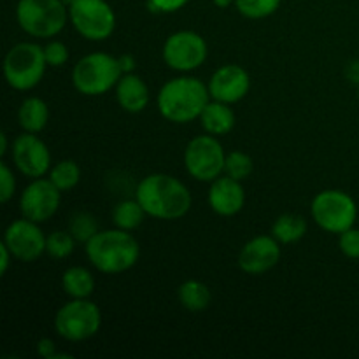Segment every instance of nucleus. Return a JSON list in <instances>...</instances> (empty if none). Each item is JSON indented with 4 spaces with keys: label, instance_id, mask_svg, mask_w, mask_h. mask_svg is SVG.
<instances>
[{
    "label": "nucleus",
    "instance_id": "16",
    "mask_svg": "<svg viewBox=\"0 0 359 359\" xmlns=\"http://www.w3.org/2000/svg\"><path fill=\"white\" fill-rule=\"evenodd\" d=\"M251 77L242 67L224 65L214 72L210 77L209 91L210 97L224 104H235L249 93Z\"/></svg>",
    "mask_w": 359,
    "mask_h": 359
},
{
    "label": "nucleus",
    "instance_id": "5",
    "mask_svg": "<svg viewBox=\"0 0 359 359\" xmlns=\"http://www.w3.org/2000/svg\"><path fill=\"white\" fill-rule=\"evenodd\" d=\"M16 18L28 35L49 39L63 30L69 18V7L62 0H20Z\"/></svg>",
    "mask_w": 359,
    "mask_h": 359
},
{
    "label": "nucleus",
    "instance_id": "40",
    "mask_svg": "<svg viewBox=\"0 0 359 359\" xmlns=\"http://www.w3.org/2000/svg\"><path fill=\"white\" fill-rule=\"evenodd\" d=\"M62 2H63V4H65V6H67V7H70V6H72V2H74V0H62Z\"/></svg>",
    "mask_w": 359,
    "mask_h": 359
},
{
    "label": "nucleus",
    "instance_id": "39",
    "mask_svg": "<svg viewBox=\"0 0 359 359\" xmlns=\"http://www.w3.org/2000/svg\"><path fill=\"white\" fill-rule=\"evenodd\" d=\"M231 2H233V0H214V4H216L217 7H221V9H224V7H228Z\"/></svg>",
    "mask_w": 359,
    "mask_h": 359
},
{
    "label": "nucleus",
    "instance_id": "34",
    "mask_svg": "<svg viewBox=\"0 0 359 359\" xmlns=\"http://www.w3.org/2000/svg\"><path fill=\"white\" fill-rule=\"evenodd\" d=\"M37 354L41 358H46V359H55V356L58 353H56V346L55 342H53L51 339H42L39 340L37 344Z\"/></svg>",
    "mask_w": 359,
    "mask_h": 359
},
{
    "label": "nucleus",
    "instance_id": "38",
    "mask_svg": "<svg viewBox=\"0 0 359 359\" xmlns=\"http://www.w3.org/2000/svg\"><path fill=\"white\" fill-rule=\"evenodd\" d=\"M7 151V135L6 133H0V154H6Z\"/></svg>",
    "mask_w": 359,
    "mask_h": 359
},
{
    "label": "nucleus",
    "instance_id": "4",
    "mask_svg": "<svg viewBox=\"0 0 359 359\" xmlns=\"http://www.w3.org/2000/svg\"><path fill=\"white\" fill-rule=\"evenodd\" d=\"M123 76L119 60L107 53H91L81 58L72 70V83L79 93L98 97L107 93Z\"/></svg>",
    "mask_w": 359,
    "mask_h": 359
},
{
    "label": "nucleus",
    "instance_id": "27",
    "mask_svg": "<svg viewBox=\"0 0 359 359\" xmlns=\"http://www.w3.org/2000/svg\"><path fill=\"white\" fill-rule=\"evenodd\" d=\"M238 13L249 20H262L276 13L280 0H235Z\"/></svg>",
    "mask_w": 359,
    "mask_h": 359
},
{
    "label": "nucleus",
    "instance_id": "7",
    "mask_svg": "<svg viewBox=\"0 0 359 359\" xmlns=\"http://www.w3.org/2000/svg\"><path fill=\"white\" fill-rule=\"evenodd\" d=\"M100 326V309L88 298H74L56 312V333L69 342H83L91 339L97 335Z\"/></svg>",
    "mask_w": 359,
    "mask_h": 359
},
{
    "label": "nucleus",
    "instance_id": "29",
    "mask_svg": "<svg viewBox=\"0 0 359 359\" xmlns=\"http://www.w3.org/2000/svg\"><path fill=\"white\" fill-rule=\"evenodd\" d=\"M255 170V163L249 154L241 153V151H233V153L226 154V163H224V172L230 177L237 179V181H244Z\"/></svg>",
    "mask_w": 359,
    "mask_h": 359
},
{
    "label": "nucleus",
    "instance_id": "28",
    "mask_svg": "<svg viewBox=\"0 0 359 359\" xmlns=\"http://www.w3.org/2000/svg\"><path fill=\"white\" fill-rule=\"evenodd\" d=\"M76 238L70 235V231H53L46 238V252L55 259H65L74 252Z\"/></svg>",
    "mask_w": 359,
    "mask_h": 359
},
{
    "label": "nucleus",
    "instance_id": "18",
    "mask_svg": "<svg viewBox=\"0 0 359 359\" xmlns=\"http://www.w3.org/2000/svg\"><path fill=\"white\" fill-rule=\"evenodd\" d=\"M116 97L119 105L132 114L144 111L149 104V90L146 83L132 72L123 74L119 83L116 84Z\"/></svg>",
    "mask_w": 359,
    "mask_h": 359
},
{
    "label": "nucleus",
    "instance_id": "13",
    "mask_svg": "<svg viewBox=\"0 0 359 359\" xmlns=\"http://www.w3.org/2000/svg\"><path fill=\"white\" fill-rule=\"evenodd\" d=\"M39 223L27 219H18L7 226L4 235V244L9 248L13 256L20 262L30 263L41 258L46 252V238Z\"/></svg>",
    "mask_w": 359,
    "mask_h": 359
},
{
    "label": "nucleus",
    "instance_id": "9",
    "mask_svg": "<svg viewBox=\"0 0 359 359\" xmlns=\"http://www.w3.org/2000/svg\"><path fill=\"white\" fill-rule=\"evenodd\" d=\"M224 163H226V154L223 146L210 133L195 137L184 151L186 170L196 181H216L224 172Z\"/></svg>",
    "mask_w": 359,
    "mask_h": 359
},
{
    "label": "nucleus",
    "instance_id": "19",
    "mask_svg": "<svg viewBox=\"0 0 359 359\" xmlns=\"http://www.w3.org/2000/svg\"><path fill=\"white\" fill-rule=\"evenodd\" d=\"M228 105L230 104L217 100L209 102L205 105L203 112L200 114V119H202V126L207 133H210V135H226L233 130L235 112Z\"/></svg>",
    "mask_w": 359,
    "mask_h": 359
},
{
    "label": "nucleus",
    "instance_id": "20",
    "mask_svg": "<svg viewBox=\"0 0 359 359\" xmlns=\"http://www.w3.org/2000/svg\"><path fill=\"white\" fill-rule=\"evenodd\" d=\"M49 119V109L44 100L37 97H30L23 100L18 111V121L25 132L39 133L46 128Z\"/></svg>",
    "mask_w": 359,
    "mask_h": 359
},
{
    "label": "nucleus",
    "instance_id": "23",
    "mask_svg": "<svg viewBox=\"0 0 359 359\" xmlns=\"http://www.w3.org/2000/svg\"><path fill=\"white\" fill-rule=\"evenodd\" d=\"M63 290L72 298H88L95 290V279L90 270L83 266H72L65 270L62 277Z\"/></svg>",
    "mask_w": 359,
    "mask_h": 359
},
{
    "label": "nucleus",
    "instance_id": "25",
    "mask_svg": "<svg viewBox=\"0 0 359 359\" xmlns=\"http://www.w3.org/2000/svg\"><path fill=\"white\" fill-rule=\"evenodd\" d=\"M49 179L60 191H70L81 181V168L76 161L63 160L56 163L49 172Z\"/></svg>",
    "mask_w": 359,
    "mask_h": 359
},
{
    "label": "nucleus",
    "instance_id": "31",
    "mask_svg": "<svg viewBox=\"0 0 359 359\" xmlns=\"http://www.w3.org/2000/svg\"><path fill=\"white\" fill-rule=\"evenodd\" d=\"M340 251L351 259H359V230L356 228H349L344 233H340Z\"/></svg>",
    "mask_w": 359,
    "mask_h": 359
},
{
    "label": "nucleus",
    "instance_id": "12",
    "mask_svg": "<svg viewBox=\"0 0 359 359\" xmlns=\"http://www.w3.org/2000/svg\"><path fill=\"white\" fill-rule=\"evenodd\" d=\"M60 193L51 179H34L21 193L20 209L23 217L35 223L51 219L60 207Z\"/></svg>",
    "mask_w": 359,
    "mask_h": 359
},
{
    "label": "nucleus",
    "instance_id": "30",
    "mask_svg": "<svg viewBox=\"0 0 359 359\" xmlns=\"http://www.w3.org/2000/svg\"><path fill=\"white\" fill-rule=\"evenodd\" d=\"M44 58L49 67H62L69 60V49L63 42L51 41L44 46Z\"/></svg>",
    "mask_w": 359,
    "mask_h": 359
},
{
    "label": "nucleus",
    "instance_id": "32",
    "mask_svg": "<svg viewBox=\"0 0 359 359\" xmlns=\"http://www.w3.org/2000/svg\"><path fill=\"white\" fill-rule=\"evenodd\" d=\"M16 189V179H14L13 170L6 163L0 165V202L7 203L14 195Z\"/></svg>",
    "mask_w": 359,
    "mask_h": 359
},
{
    "label": "nucleus",
    "instance_id": "33",
    "mask_svg": "<svg viewBox=\"0 0 359 359\" xmlns=\"http://www.w3.org/2000/svg\"><path fill=\"white\" fill-rule=\"evenodd\" d=\"M188 2L189 0H147L149 9L153 13H174V11L181 9Z\"/></svg>",
    "mask_w": 359,
    "mask_h": 359
},
{
    "label": "nucleus",
    "instance_id": "37",
    "mask_svg": "<svg viewBox=\"0 0 359 359\" xmlns=\"http://www.w3.org/2000/svg\"><path fill=\"white\" fill-rule=\"evenodd\" d=\"M347 76H349V79L353 81V83L359 84V62L351 63L349 69H347Z\"/></svg>",
    "mask_w": 359,
    "mask_h": 359
},
{
    "label": "nucleus",
    "instance_id": "35",
    "mask_svg": "<svg viewBox=\"0 0 359 359\" xmlns=\"http://www.w3.org/2000/svg\"><path fill=\"white\" fill-rule=\"evenodd\" d=\"M0 256H2V258H0V273L4 276V273L7 272V269H9L11 258H14V256H13V252L9 251V248H7L6 244L0 245Z\"/></svg>",
    "mask_w": 359,
    "mask_h": 359
},
{
    "label": "nucleus",
    "instance_id": "36",
    "mask_svg": "<svg viewBox=\"0 0 359 359\" xmlns=\"http://www.w3.org/2000/svg\"><path fill=\"white\" fill-rule=\"evenodd\" d=\"M119 60V65H121V70L123 74H130L133 72V69H135V60H133L132 55H123Z\"/></svg>",
    "mask_w": 359,
    "mask_h": 359
},
{
    "label": "nucleus",
    "instance_id": "14",
    "mask_svg": "<svg viewBox=\"0 0 359 359\" xmlns=\"http://www.w3.org/2000/svg\"><path fill=\"white\" fill-rule=\"evenodd\" d=\"M13 160L18 170L30 179H39L51 167L48 146L35 133L25 132L13 144Z\"/></svg>",
    "mask_w": 359,
    "mask_h": 359
},
{
    "label": "nucleus",
    "instance_id": "11",
    "mask_svg": "<svg viewBox=\"0 0 359 359\" xmlns=\"http://www.w3.org/2000/svg\"><path fill=\"white\" fill-rule=\"evenodd\" d=\"M207 44L202 35L191 30L175 32L163 46V60L170 69L189 72L205 62Z\"/></svg>",
    "mask_w": 359,
    "mask_h": 359
},
{
    "label": "nucleus",
    "instance_id": "17",
    "mask_svg": "<svg viewBox=\"0 0 359 359\" xmlns=\"http://www.w3.org/2000/svg\"><path fill=\"white\" fill-rule=\"evenodd\" d=\"M245 202V193L241 181L230 177H217L212 181L209 191V205L216 214L224 217L235 216L242 210Z\"/></svg>",
    "mask_w": 359,
    "mask_h": 359
},
{
    "label": "nucleus",
    "instance_id": "10",
    "mask_svg": "<svg viewBox=\"0 0 359 359\" xmlns=\"http://www.w3.org/2000/svg\"><path fill=\"white\" fill-rule=\"evenodd\" d=\"M69 16L74 28L88 41H105L116 28V14L105 0H74Z\"/></svg>",
    "mask_w": 359,
    "mask_h": 359
},
{
    "label": "nucleus",
    "instance_id": "15",
    "mask_svg": "<svg viewBox=\"0 0 359 359\" xmlns=\"http://www.w3.org/2000/svg\"><path fill=\"white\" fill-rule=\"evenodd\" d=\"M279 244L280 242L273 235L272 237L259 235L249 241L238 255V266L242 272L249 276H259L272 270L280 259Z\"/></svg>",
    "mask_w": 359,
    "mask_h": 359
},
{
    "label": "nucleus",
    "instance_id": "2",
    "mask_svg": "<svg viewBox=\"0 0 359 359\" xmlns=\"http://www.w3.org/2000/svg\"><path fill=\"white\" fill-rule=\"evenodd\" d=\"M86 255L98 272L112 276L132 269L139 262L140 248L130 231L116 228L98 231L86 244Z\"/></svg>",
    "mask_w": 359,
    "mask_h": 359
},
{
    "label": "nucleus",
    "instance_id": "1",
    "mask_svg": "<svg viewBox=\"0 0 359 359\" xmlns=\"http://www.w3.org/2000/svg\"><path fill=\"white\" fill-rule=\"evenodd\" d=\"M135 198L147 216L156 219H181L191 209V193L179 179L168 174H151L137 186Z\"/></svg>",
    "mask_w": 359,
    "mask_h": 359
},
{
    "label": "nucleus",
    "instance_id": "3",
    "mask_svg": "<svg viewBox=\"0 0 359 359\" xmlns=\"http://www.w3.org/2000/svg\"><path fill=\"white\" fill-rule=\"evenodd\" d=\"M209 86L196 77H175L158 93V109L172 123H189L200 118L209 104Z\"/></svg>",
    "mask_w": 359,
    "mask_h": 359
},
{
    "label": "nucleus",
    "instance_id": "24",
    "mask_svg": "<svg viewBox=\"0 0 359 359\" xmlns=\"http://www.w3.org/2000/svg\"><path fill=\"white\" fill-rule=\"evenodd\" d=\"M144 216H146V210L142 209L137 198L119 202L112 210V221H114L116 228H121L126 231L139 228L142 224Z\"/></svg>",
    "mask_w": 359,
    "mask_h": 359
},
{
    "label": "nucleus",
    "instance_id": "26",
    "mask_svg": "<svg viewBox=\"0 0 359 359\" xmlns=\"http://www.w3.org/2000/svg\"><path fill=\"white\" fill-rule=\"evenodd\" d=\"M69 231L76 242L88 244L98 233V221L90 212H76L69 223Z\"/></svg>",
    "mask_w": 359,
    "mask_h": 359
},
{
    "label": "nucleus",
    "instance_id": "21",
    "mask_svg": "<svg viewBox=\"0 0 359 359\" xmlns=\"http://www.w3.org/2000/svg\"><path fill=\"white\" fill-rule=\"evenodd\" d=\"M177 297L182 307L191 312L205 311L210 305V300H212L210 290L200 280H186V283H182L177 290Z\"/></svg>",
    "mask_w": 359,
    "mask_h": 359
},
{
    "label": "nucleus",
    "instance_id": "6",
    "mask_svg": "<svg viewBox=\"0 0 359 359\" xmlns=\"http://www.w3.org/2000/svg\"><path fill=\"white\" fill-rule=\"evenodd\" d=\"M44 48L34 42H20L4 60V76L14 90L28 91L37 86L46 72Z\"/></svg>",
    "mask_w": 359,
    "mask_h": 359
},
{
    "label": "nucleus",
    "instance_id": "22",
    "mask_svg": "<svg viewBox=\"0 0 359 359\" xmlns=\"http://www.w3.org/2000/svg\"><path fill=\"white\" fill-rule=\"evenodd\" d=\"M272 233L280 244H293L307 233V221L298 214H283L276 219Z\"/></svg>",
    "mask_w": 359,
    "mask_h": 359
},
{
    "label": "nucleus",
    "instance_id": "8",
    "mask_svg": "<svg viewBox=\"0 0 359 359\" xmlns=\"http://www.w3.org/2000/svg\"><path fill=\"white\" fill-rule=\"evenodd\" d=\"M311 212L319 228L328 233H344L358 219V205L351 195L340 189H328L314 198Z\"/></svg>",
    "mask_w": 359,
    "mask_h": 359
}]
</instances>
